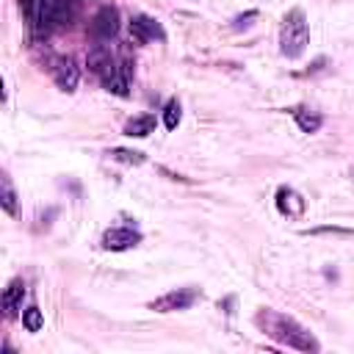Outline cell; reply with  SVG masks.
<instances>
[{
	"label": "cell",
	"mask_w": 354,
	"mask_h": 354,
	"mask_svg": "<svg viewBox=\"0 0 354 354\" xmlns=\"http://www.w3.org/2000/svg\"><path fill=\"white\" fill-rule=\"evenodd\" d=\"M53 80H55V86L61 91H66V94L75 91L77 88V80H80V72H77L75 61L72 58H58L55 66H53Z\"/></svg>",
	"instance_id": "ba28073f"
},
{
	"label": "cell",
	"mask_w": 354,
	"mask_h": 354,
	"mask_svg": "<svg viewBox=\"0 0 354 354\" xmlns=\"http://www.w3.org/2000/svg\"><path fill=\"white\" fill-rule=\"evenodd\" d=\"M199 299V288L188 285V288H174L158 299L149 301V310L152 313H174V310H188L194 301Z\"/></svg>",
	"instance_id": "3957f363"
},
{
	"label": "cell",
	"mask_w": 354,
	"mask_h": 354,
	"mask_svg": "<svg viewBox=\"0 0 354 354\" xmlns=\"http://www.w3.org/2000/svg\"><path fill=\"white\" fill-rule=\"evenodd\" d=\"M22 326H25L28 332H39V329L44 326V315H41V310H39L36 304H30V307L22 310Z\"/></svg>",
	"instance_id": "2e32d148"
},
{
	"label": "cell",
	"mask_w": 354,
	"mask_h": 354,
	"mask_svg": "<svg viewBox=\"0 0 354 354\" xmlns=\"http://www.w3.org/2000/svg\"><path fill=\"white\" fill-rule=\"evenodd\" d=\"M113 61H116V58L111 55V50H108L105 44H97V47L88 53V58H86L88 69H91V72H97L100 77H102V75H105V72L113 66Z\"/></svg>",
	"instance_id": "8fae6325"
},
{
	"label": "cell",
	"mask_w": 354,
	"mask_h": 354,
	"mask_svg": "<svg viewBox=\"0 0 354 354\" xmlns=\"http://www.w3.org/2000/svg\"><path fill=\"white\" fill-rule=\"evenodd\" d=\"M155 133V116L152 113H141V116H133L127 124H124V136H133V138H144Z\"/></svg>",
	"instance_id": "4fadbf2b"
},
{
	"label": "cell",
	"mask_w": 354,
	"mask_h": 354,
	"mask_svg": "<svg viewBox=\"0 0 354 354\" xmlns=\"http://www.w3.org/2000/svg\"><path fill=\"white\" fill-rule=\"evenodd\" d=\"M130 75H133V64L127 61V58H116L113 61V66L102 75V83H105V88L111 91V94H116V97H127V86H130Z\"/></svg>",
	"instance_id": "8992f818"
},
{
	"label": "cell",
	"mask_w": 354,
	"mask_h": 354,
	"mask_svg": "<svg viewBox=\"0 0 354 354\" xmlns=\"http://www.w3.org/2000/svg\"><path fill=\"white\" fill-rule=\"evenodd\" d=\"M277 210L288 218H296L304 213V199L290 188V185H279L277 188Z\"/></svg>",
	"instance_id": "9c48e42d"
},
{
	"label": "cell",
	"mask_w": 354,
	"mask_h": 354,
	"mask_svg": "<svg viewBox=\"0 0 354 354\" xmlns=\"http://www.w3.org/2000/svg\"><path fill=\"white\" fill-rule=\"evenodd\" d=\"M22 296H25V282L17 277L8 282V288L3 290V315L6 318H14L19 310H22Z\"/></svg>",
	"instance_id": "30bf717a"
},
{
	"label": "cell",
	"mask_w": 354,
	"mask_h": 354,
	"mask_svg": "<svg viewBox=\"0 0 354 354\" xmlns=\"http://www.w3.org/2000/svg\"><path fill=\"white\" fill-rule=\"evenodd\" d=\"M130 36L141 44H149V41H166V30L163 25L149 17V14H133L130 19Z\"/></svg>",
	"instance_id": "5b68a950"
},
{
	"label": "cell",
	"mask_w": 354,
	"mask_h": 354,
	"mask_svg": "<svg viewBox=\"0 0 354 354\" xmlns=\"http://www.w3.org/2000/svg\"><path fill=\"white\" fill-rule=\"evenodd\" d=\"M141 241V232L133 227H111L102 232V249L108 252H127Z\"/></svg>",
	"instance_id": "52a82bcc"
},
{
	"label": "cell",
	"mask_w": 354,
	"mask_h": 354,
	"mask_svg": "<svg viewBox=\"0 0 354 354\" xmlns=\"http://www.w3.org/2000/svg\"><path fill=\"white\" fill-rule=\"evenodd\" d=\"M108 155H111L113 160H119V163H133V166L144 163V152H136V149H124V147H116V149H111Z\"/></svg>",
	"instance_id": "e0dca14e"
},
{
	"label": "cell",
	"mask_w": 354,
	"mask_h": 354,
	"mask_svg": "<svg viewBox=\"0 0 354 354\" xmlns=\"http://www.w3.org/2000/svg\"><path fill=\"white\" fill-rule=\"evenodd\" d=\"M0 202H3V210L8 216H17V194H14L8 174H3V180H0Z\"/></svg>",
	"instance_id": "5bb4252c"
},
{
	"label": "cell",
	"mask_w": 354,
	"mask_h": 354,
	"mask_svg": "<svg viewBox=\"0 0 354 354\" xmlns=\"http://www.w3.org/2000/svg\"><path fill=\"white\" fill-rule=\"evenodd\" d=\"M254 324L277 343L288 346V348H296V351H321V343L290 315H282V313H274V310H257L254 315Z\"/></svg>",
	"instance_id": "6da1fadb"
},
{
	"label": "cell",
	"mask_w": 354,
	"mask_h": 354,
	"mask_svg": "<svg viewBox=\"0 0 354 354\" xmlns=\"http://www.w3.org/2000/svg\"><path fill=\"white\" fill-rule=\"evenodd\" d=\"M88 30L97 41H111L119 33V11L113 6H102L97 8V14L88 22Z\"/></svg>",
	"instance_id": "277c9868"
},
{
	"label": "cell",
	"mask_w": 354,
	"mask_h": 354,
	"mask_svg": "<svg viewBox=\"0 0 354 354\" xmlns=\"http://www.w3.org/2000/svg\"><path fill=\"white\" fill-rule=\"evenodd\" d=\"M348 174H351V177H354V166H351V169H348Z\"/></svg>",
	"instance_id": "ac0fdd59"
},
{
	"label": "cell",
	"mask_w": 354,
	"mask_h": 354,
	"mask_svg": "<svg viewBox=\"0 0 354 354\" xmlns=\"http://www.w3.org/2000/svg\"><path fill=\"white\" fill-rule=\"evenodd\" d=\"M310 41V25H307V17L301 8H290L285 17H282V25H279V53L285 58H299L304 53Z\"/></svg>",
	"instance_id": "7a4b0ae2"
},
{
	"label": "cell",
	"mask_w": 354,
	"mask_h": 354,
	"mask_svg": "<svg viewBox=\"0 0 354 354\" xmlns=\"http://www.w3.org/2000/svg\"><path fill=\"white\" fill-rule=\"evenodd\" d=\"M290 113H293V119H296V124H299V130H301V133H318V127L324 124L321 113L310 111L307 105H296Z\"/></svg>",
	"instance_id": "7c38bea8"
},
{
	"label": "cell",
	"mask_w": 354,
	"mask_h": 354,
	"mask_svg": "<svg viewBox=\"0 0 354 354\" xmlns=\"http://www.w3.org/2000/svg\"><path fill=\"white\" fill-rule=\"evenodd\" d=\"M180 119H183V108H180V100H174V97H171V100L163 105V124H166V130H177Z\"/></svg>",
	"instance_id": "9a60e30c"
}]
</instances>
